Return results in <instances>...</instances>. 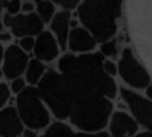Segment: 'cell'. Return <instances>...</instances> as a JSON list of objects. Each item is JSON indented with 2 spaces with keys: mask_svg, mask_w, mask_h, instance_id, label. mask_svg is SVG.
<instances>
[{
  "mask_svg": "<svg viewBox=\"0 0 152 137\" xmlns=\"http://www.w3.org/2000/svg\"><path fill=\"white\" fill-rule=\"evenodd\" d=\"M103 61L99 52H69L58 59L57 68H47L38 89L58 121L89 133L107 125L118 90L114 78L104 72Z\"/></svg>",
  "mask_w": 152,
  "mask_h": 137,
  "instance_id": "cell-1",
  "label": "cell"
},
{
  "mask_svg": "<svg viewBox=\"0 0 152 137\" xmlns=\"http://www.w3.org/2000/svg\"><path fill=\"white\" fill-rule=\"evenodd\" d=\"M122 7L123 0H84L76 8V14L83 27L102 43L116 36Z\"/></svg>",
  "mask_w": 152,
  "mask_h": 137,
  "instance_id": "cell-2",
  "label": "cell"
},
{
  "mask_svg": "<svg viewBox=\"0 0 152 137\" xmlns=\"http://www.w3.org/2000/svg\"><path fill=\"white\" fill-rule=\"evenodd\" d=\"M14 107L27 129L42 132L52 123V114L42 99L38 87L28 86L22 93L15 96Z\"/></svg>",
  "mask_w": 152,
  "mask_h": 137,
  "instance_id": "cell-3",
  "label": "cell"
},
{
  "mask_svg": "<svg viewBox=\"0 0 152 137\" xmlns=\"http://www.w3.org/2000/svg\"><path fill=\"white\" fill-rule=\"evenodd\" d=\"M117 66L118 74L129 86L136 89H141L150 85L149 73L137 61L131 48L126 47L122 50Z\"/></svg>",
  "mask_w": 152,
  "mask_h": 137,
  "instance_id": "cell-4",
  "label": "cell"
},
{
  "mask_svg": "<svg viewBox=\"0 0 152 137\" xmlns=\"http://www.w3.org/2000/svg\"><path fill=\"white\" fill-rule=\"evenodd\" d=\"M2 26L13 38L20 39L24 36H37L44 30V24L34 13H18L17 15H9L3 13Z\"/></svg>",
  "mask_w": 152,
  "mask_h": 137,
  "instance_id": "cell-5",
  "label": "cell"
},
{
  "mask_svg": "<svg viewBox=\"0 0 152 137\" xmlns=\"http://www.w3.org/2000/svg\"><path fill=\"white\" fill-rule=\"evenodd\" d=\"M120 94L130 108L136 122L144 125L152 133V101L124 88L120 90Z\"/></svg>",
  "mask_w": 152,
  "mask_h": 137,
  "instance_id": "cell-6",
  "label": "cell"
},
{
  "mask_svg": "<svg viewBox=\"0 0 152 137\" xmlns=\"http://www.w3.org/2000/svg\"><path fill=\"white\" fill-rule=\"evenodd\" d=\"M29 60L30 55L20 50L16 43H11L6 46L4 58L1 64L6 80L9 82L16 77L24 76Z\"/></svg>",
  "mask_w": 152,
  "mask_h": 137,
  "instance_id": "cell-7",
  "label": "cell"
},
{
  "mask_svg": "<svg viewBox=\"0 0 152 137\" xmlns=\"http://www.w3.org/2000/svg\"><path fill=\"white\" fill-rule=\"evenodd\" d=\"M61 52L57 40L49 30L44 29L41 33L35 36L34 48H33V58L42 61L43 63H50L59 59Z\"/></svg>",
  "mask_w": 152,
  "mask_h": 137,
  "instance_id": "cell-8",
  "label": "cell"
},
{
  "mask_svg": "<svg viewBox=\"0 0 152 137\" xmlns=\"http://www.w3.org/2000/svg\"><path fill=\"white\" fill-rule=\"evenodd\" d=\"M96 44L98 42L94 36L85 27L76 26L71 28L66 43V48L70 50L71 54L84 55V54L93 52L96 47Z\"/></svg>",
  "mask_w": 152,
  "mask_h": 137,
  "instance_id": "cell-9",
  "label": "cell"
},
{
  "mask_svg": "<svg viewBox=\"0 0 152 137\" xmlns=\"http://www.w3.org/2000/svg\"><path fill=\"white\" fill-rule=\"evenodd\" d=\"M110 137H134L138 130L136 120L124 111H115L108 120Z\"/></svg>",
  "mask_w": 152,
  "mask_h": 137,
  "instance_id": "cell-10",
  "label": "cell"
},
{
  "mask_svg": "<svg viewBox=\"0 0 152 137\" xmlns=\"http://www.w3.org/2000/svg\"><path fill=\"white\" fill-rule=\"evenodd\" d=\"M24 129L14 105L0 110V137H22Z\"/></svg>",
  "mask_w": 152,
  "mask_h": 137,
  "instance_id": "cell-11",
  "label": "cell"
},
{
  "mask_svg": "<svg viewBox=\"0 0 152 137\" xmlns=\"http://www.w3.org/2000/svg\"><path fill=\"white\" fill-rule=\"evenodd\" d=\"M71 20H72V14L71 11L62 10L58 11L55 14V16L49 23V31L53 33V36L56 38L59 44L61 50L66 48L69 33L71 30Z\"/></svg>",
  "mask_w": 152,
  "mask_h": 137,
  "instance_id": "cell-12",
  "label": "cell"
},
{
  "mask_svg": "<svg viewBox=\"0 0 152 137\" xmlns=\"http://www.w3.org/2000/svg\"><path fill=\"white\" fill-rule=\"evenodd\" d=\"M40 137H110L107 132L101 131L89 133V132H74L70 124L62 122V121H56L49 124L45 131L41 134Z\"/></svg>",
  "mask_w": 152,
  "mask_h": 137,
  "instance_id": "cell-13",
  "label": "cell"
},
{
  "mask_svg": "<svg viewBox=\"0 0 152 137\" xmlns=\"http://www.w3.org/2000/svg\"><path fill=\"white\" fill-rule=\"evenodd\" d=\"M46 71H47L46 64L32 57L30 58L29 62L27 64V68L25 70L24 78L27 82L28 86L38 87V85L42 80V78L45 75Z\"/></svg>",
  "mask_w": 152,
  "mask_h": 137,
  "instance_id": "cell-14",
  "label": "cell"
},
{
  "mask_svg": "<svg viewBox=\"0 0 152 137\" xmlns=\"http://www.w3.org/2000/svg\"><path fill=\"white\" fill-rule=\"evenodd\" d=\"M56 11V4L52 0H37L35 1V14L43 22L44 25H48Z\"/></svg>",
  "mask_w": 152,
  "mask_h": 137,
  "instance_id": "cell-15",
  "label": "cell"
},
{
  "mask_svg": "<svg viewBox=\"0 0 152 137\" xmlns=\"http://www.w3.org/2000/svg\"><path fill=\"white\" fill-rule=\"evenodd\" d=\"M101 55L105 59L115 58L118 54V44L115 39H110L105 42L100 43V52Z\"/></svg>",
  "mask_w": 152,
  "mask_h": 137,
  "instance_id": "cell-16",
  "label": "cell"
},
{
  "mask_svg": "<svg viewBox=\"0 0 152 137\" xmlns=\"http://www.w3.org/2000/svg\"><path fill=\"white\" fill-rule=\"evenodd\" d=\"M9 87H10V90H11L12 94L14 96H16L19 93H22L23 91L28 87V84L26 82V79L24 78V76H20V77H16L14 79L9 80Z\"/></svg>",
  "mask_w": 152,
  "mask_h": 137,
  "instance_id": "cell-17",
  "label": "cell"
},
{
  "mask_svg": "<svg viewBox=\"0 0 152 137\" xmlns=\"http://www.w3.org/2000/svg\"><path fill=\"white\" fill-rule=\"evenodd\" d=\"M12 96H13V94H12L11 90H10L8 82H0V110L10 105L9 103L11 101Z\"/></svg>",
  "mask_w": 152,
  "mask_h": 137,
  "instance_id": "cell-18",
  "label": "cell"
},
{
  "mask_svg": "<svg viewBox=\"0 0 152 137\" xmlns=\"http://www.w3.org/2000/svg\"><path fill=\"white\" fill-rule=\"evenodd\" d=\"M22 0H4L3 2V13L9 15H17L20 13Z\"/></svg>",
  "mask_w": 152,
  "mask_h": 137,
  "instance_id": "cell-19",
  "label": "cell"
},
{
  "mask_svg": "<svg viewBox=\"0 0 152 137\" xmlns=\"http://www.w3.org/2000/svg\"><path fill=\"white\" fill-rule=\"evenodd\" d=\"M35 36H24L17 40L16 44L19 46L20 50H23L27 54H32L33 48H34Z\"/></svg>",
  "mask_w": 152,
  "mask_h": 137,
  "instance_id": "cell-20",
  "label": "cell"
},
{
  "mask_svg": "<svg viewBox=\"0 0 152 137\" xmlns=\"http://www.w3.org/2000/svg\"><path fill=\"white\" fill-rule=\"evenodd\" d=\"M56 6L60 7L62 10H76V8L84 1V0H52Z\"/></svg>",
  "mask_w": 152,
  "mask_h": 137,
  "instance_id": "cell-21",
  "label": "cell"
},
{
  "mask_svg": "<svg viewBox=\"0 0 152 137\" xmlns=\"http://www.w3.org/2000/svg\"><path fill=\"white\" fill-rule=\"evenodd\" d=\"M103 70L108 76L113 77L118 74V66L111 59H105L103 61Z\"/></svg>",
  "mask_w": 152,
  "mask_h": 137,
  "instance_id": "cell-22",
  "label": "cell"
},
{
  "mask_svg": "<svg viewBox=\"0 0 152 137\" xmlns=\"http://www.w3.org/2000/svg\"><path fill=\"white\" fill-rule=\"evenodd\" d=\"M35 12V1L31 0H22V8H20V13H34Z\"/></svg>",
  "mask_w": 152,
  "mask_h": 137,
  "instance_id": "cell-23",
  "label": "cell"
},
{
  "mask_svg": "<svg viewBox=\"0 0 152 137\" xmlns=\"http://www.w3.org/2000/svg\"><path fill=\"white\" fill-rule=\"evenodd\" d=\"M40 136H41L40 132L35 131V130L27 129V128H25L22 134V137H40Z\"/></svg>",
  "mask_w": 152,
  "mask_h": 137,
  "instance_id": "cell-24",
  "label": "cell"
},
{
  "mask_svg": "<svg viewBox=\"0 0 152 137\" xmlns=\"http://www.w3.org/2000/svg\"><path fill=\"white\" fill-rule=\"evenodd\" d=\"M3 2L4 0H0V38L4 32V28L2 26V15H3Z\"/></svg>",
  "mask_w": 152,
  "mask_h": 137,
  "instance_id": "cell-25",
  "label": "cell"
},
{
  "mask_svg": "<svg viewBox=\"0 0 152 137\" xmlns=\"http://www.w3.org/2000/svg\"><path fill=\"white\" fill-rule=\"evenodd\" d=\"M4 52H6V46L3 45V43L0 42V66L2 64L3 58H4Z\"/></svg>",
  "mask_w": 152,
  "mask_h": 137,
  "instance_id": "cell-26",
  "label": "cell"
},
{
  "mask_svg": "<svg viewBox=\"0 0 152 137\" xmlns=\"http://www.w3.org/2000/svg\"><path fill=\"white\" fill-rule=\"evenodd\" d=\"M146 93L148 95V98L152 100V85H149L147 87V90H146Z\"/></svg>",
  "mask_w": 152,
  "mask_h": 137,
  "instance_id": "cell-27",
  "label": "cell"
},
{
  "mask_svg": "<svg viewBox=\"0 0 152 137\" xmlns=\"http://www.w3.org/2000/svg\"><path fill=\"white\" fill-rule=\"evenodd\" d=\"M134 137H152V133H141V134L136 135Z\"/></svg>",
  "mask_w": 152,
  "mask_h": 137,
  "instance_id": "cell-28",
  "label": "cell"
},
{
  "mask_svg": "<svg viewBox=\"0 0 152 137\" xmlns=\"http://www.w3.org/2000/svg\"><path fill=\"white\" fill-rule=\"evenodd\" d=\"M4 74H3V71H2V68H1V66H0V82H4Z\"/></svg>",
  "mask_w": 152,
  "mask_h": 137,
  "instance_id": "cell-29",
  "label": "cell"
},
{
  "mask_svg": "<svg viewBox=\"0 0 152 137\" xmlns=\"http://www.w3.org/2000/svg\"><path fill=\"white\" fill-rule=\"evenodd\" d=\"M31 1H37V0H31Z\"/></svg>",
  "mask_w": 152,
  "mask_h": 137,
  "instance_id": "cell-30",
  "label": "cell"
}]
</instances>
